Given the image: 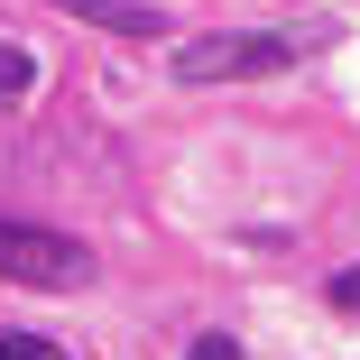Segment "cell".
Wrapping results in <instances>:
<instances>
[{
    "instance_id": "cell-7",
    "label": "cell",
    "mask_w": 360,
    "mask_h": 360,
    "mask_svg": "<svg viewBox=\"0 0 360 360\" xmlns=\"http://www.w3.org/2000/svg\"><path fill=\"white\" fill-rule=\"evenodd\" d=\"M333 305H342V314H360V268H342V277H333Z\"/></svg>"
},
{
    "instance_id": "cell-4",
    "label": "cell",
    "mask_w": 360,
    "mask_h": 360,
    "mask_svg": "<svg viewBox=\"0 0 360 360\" xmlns=\"http://www.w3.org/2000/svg\"><path fill=\"white\" fill-rule=\"evenodd\" d=\"M28 93H37V56H19L0 37V102H28Z\"/></svg>"
},
{
    "instance_id": "cell-1",
    "label": "cell",
    "mask_w": 360,
    "mask_h": 360,
    "mask_svg": "<svg viewBox=\"0 0 360 360\" xmlns=\"http://www.w3.org/2000/svg\"><path fill=\"white\" fill-rule=\"evenodd\" d=\"M333 28H212V37H185L176 46V84H268L286 65H305Z\"/></svg>"
},
{
    "instance_id": "cell-2",
    "label": "cell",
    "mask_w": 360,
    "mask_h": 360,
    "mask_svg": "<svg viewBox=\"0 0 360 360\" xmlns=\"http://www.w3.org/2000/svg\"><path fill=\"white\" fill-rule=\"evenodd\" d=\"M0 277L37 286V296H75V286H93V250L46 231V222H10V212H0Z\"/></svg>"
},
{
    "instance_id": "cell-5",
    "label": "cell",
    "mask_w": 360,
    "mask_h": 360,
    "mask_svg": "<svg viewBox=\"0 0 360 360\" xmlns=\"http://www.w3.org/2000/svg\"><path fill=\"white\" fill-rule=\"evenodd\" d=\"M0 360H65L56 342H37V333H10V342H0Z\"/></svg>"
},
{
    "instance_id": "cell-3",
    "label": "cell",
    "mask_w": 360,
    "mask_h": 360,
    "mask_svg": "<svg viewBox=\"0 0 360 360\" xmlns=\"http://www.w3.org/2000/svg\"><path fill=\"white\" fill-rule=\"evenodd\" d=\"M65 19H84V28H111V37H167V19L148 10V0H56Z\"/></svg>"
},
{
    "instance_id": "cell-6",
    "label": "cell",
    "mask_w": 360,
    "mask_h": 360,
    "mask_svg": "<svg viewBox=\"0 0 360 360\" xmlns=\"http://www.w3.org/2000/svg\"><path fill=\"white\" fill-rule=\"evenodd\" d=\"M185 360H240V342H231V333H203V342H194Z\"/></svg>"
}]
</instances>
